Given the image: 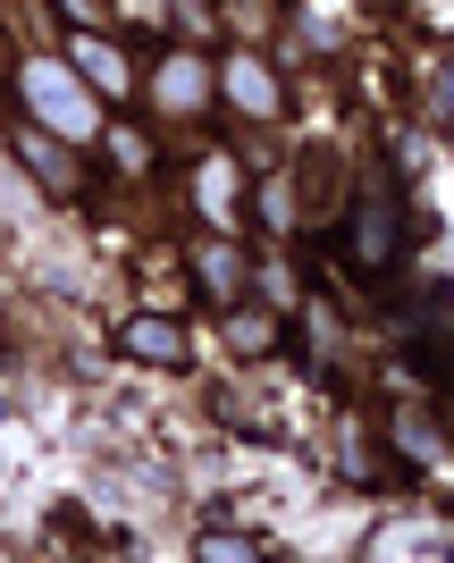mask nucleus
Wrapping results in <instances>:
<instances>
[{"label": "nucleus", "mask_w": 454, "mask_h": 563, "mask_svg": "<svg viewBox=\"0 0 454 563\" xmlns=\"http://www.w3.org/2000/svg\"><path fill=\"white\" fill-rule=\"evenodd\" d=\"M345 244H354V269H396V194H387V186H370L354 202Z\"/></svg>", "instance_id": "nucleus-2"}, {"label": "nucleus", "mask_w": 454, "mask_h": 563, "mask_svg": "<svg viewBox=\"0 0 454 563\" xmlns=\"http://www.w3.org/2000/svg\"><path fill=\"white\" fill-rule=\"evenodd\" d=\"M126 353H135V362H177L186 336L168 329V320H126Z\"/></svg>", "instance_id": "nucleus-4"}, {"label": "nucleus", "mask_w": 454, "mask_h": 563, "mask_svg": "<svg viewBox=\"0 0 454 563\" xmlns=\"http://www.w3.org/2000/svg\"><path fill=\"white\" fill-rule=\"evenodd\" d=\"M236 278H244L236 244H211V253H202V286H211V295H236Z\"/></svg>", "instance_id": "nucleus-8"}, {"label": "nucleus", "mask_w": 454, "mask_h": 563, "mask_svg": "<svg viewBox=\"0 0 454 563\" xmlns=\"http://www.w3.org/2000/svg\"><path fill=\"white\" fill-rule=\"evenodd\" d=\"M18 152H25V168H43L51 186L68 194V161H59V152H51V143H43V135H18Z\"/></svg>", "instance_id": "nucleus-9"}, {"label": "nucleus", "mask_w": 454, "mask_h": 563, "mask_svg": "<svg viewBox=\"0 0 454 563\" xmlns=\"http://www.w3.org/2000/svg\"><path fill=\"white\" fill-rule=\"evenodd\" d=\"M18 93L43 110V126L51 135H68V143H93L101 135V110H93V93H76L68 85V68H51V59H25L18 68Z\"/></svg>", "instance_id": "nucleus-1"}, {"label": "nucleus", "mask_w": 454, "mask_h": 563, "mask_svg": "<svg viewBox=\"0 0 454 563\" xmlns=\"http://www.w3.org/2000/svg\"><path fill=\"white\" fill-rule=\"evenodd\" d=\"M236 345L244 353H269V320H262V311H244V320H236Z\"/></svg>", "instance_id": "nucleus-10"}, {"label": "nucleus", "mask_w": 454, "mask_h": 563, "mask_svg": "<svg viewBox=\"0 0 454 563\" xmlns=\"http://www.w3.org/2000/svg\"><path fill=\"white\" fill-rule=\"evenodd\" d=\"M160 101L168 110H193V101H202V59H168L160 68Z\"/></svg>", "instance_id": "nucleus-6"}, {"label": "nucleus", "mask_w": 454, "mask_h": 563, "mask_svg": "<svg viewBox=\"0 0 454 563\" xmlns=\"http://www.w3.org/2000/svg\"><path fill=\"white\" fill-rule=\"evenodd\" d=\"M76 68L93 76L101 93H126V68H119V51H110V43H93V34H85V43H76Z\"/></svg>", "instance_id": "nucleus-5"}, {"label": "nucleus", "mask_w": 454, "mask_h": 563, "mask_svg": "<svg viewBox=\"0 0 454 563\" xmlns=\"http://www.w3.org/2000/svg\"><path fill=\"white\" fill-rule=\"evenodd\" d=\"M228 93H236L244 110H269V101H278V93H269V76L253 68V59H228Z\"/></svg>", "instance_id": "nucleus-7"}, {"label": "nucleus", "mask_w": 454, "mask_h": 563, "mask_svg": "<svg viewBox=\"0 0 454 563\" xmlns=\"http://www.w3.org/2000/svg\"><path fill=\"white\" fill-rule=\"evenodd\" d=\"M236 168L228 161H202V177H193V202H202V219H219V228H236Z\"/></svg>", "instance_id": "nucleus-3"}]
</instances>
